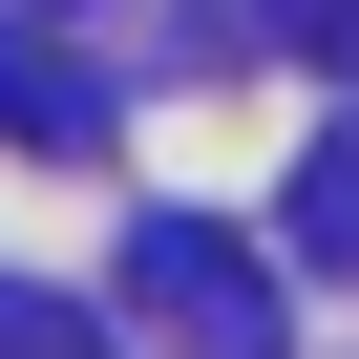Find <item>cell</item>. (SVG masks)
Here are the masks:
<instances>
[{"instance_id": "5", "label": "cell", "mask_w": 359, "mask_h": 359, "mask_svg": "<svg viewBox=\"0 0 359 359\" xmlns=\"http://www.w3.org/2000/svg\"><path fill=\"white\" fill-rule=\"evenodd\" d=\"M275 22H296V43L338 64V85H359V0H275Z\"/></svg>"}, {"instance_id": "1", "label": "cell", "mask_w": 359, "mask_h": 359, "mask_svg": "<svg viewBox=\"0 0 359 359\" xmlns=\"http://www.w3.org/2000/svg\"><path fill=\"white\" fill-rule=\"evenodd\" d=\"M148 317H169V359H275V275L212 212H148Z\"/></svg>"}, {"instance_id": "2", "label": "cell", "mask_w": 359, "mask_h": 359, "mask_svg": "<svg viewBox=\"0 0 359 359\" xmlns=\"http://www.w3.org/2000/svg\"><path fill=\"white\" fill-rule=\"evenodd\" d=\"M0 148H106L85 64H64V43H22V22H0Z\"/></svg>"}, {"instance_id": "4", "label": "cell", "mask_w": 359, "mask_h": 359, "mask_svg": "<svg viewBox=\"0 0 359 359\" xmlns=\"http://www.w3.org/2000/svg\"><path fill=\"white\" fill-rule=\"evenodd\" d=\"M0 359H106V338H85L64 296H22V275H0Z\"/></svg>"}, {"instance_id": "3", "label": "cell", "mask_w": 359, "mask_h": 359, "mask_svg": "<svg viewBox=\"0 0 359 359\" xmlns=\"http://www.w3.org/2000/svg\"><path fill=\"white\" fill-rule=\"evenodd\" d=\"M275 233H296L317 275H359V127H317V148H296V212H275Z\"/></svg>"}]
</instances>
